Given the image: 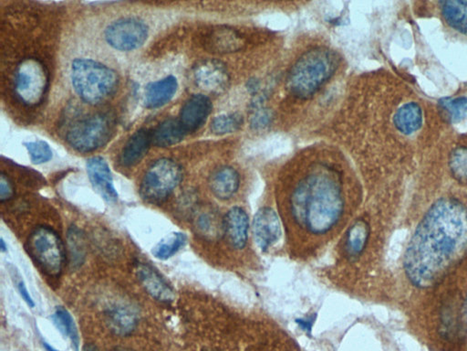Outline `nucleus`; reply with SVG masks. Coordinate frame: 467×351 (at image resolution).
<instances>
[{
  "label": "nucleus",
  "instance_id": "obj_1",
  "mask_svg": "<svg viewBox=\"0 0 467 351\" xmlns=\"http://www.w3.org/2000/svg\"><path fill=\"white\" fill-rule=\"evenodd\" d=\"M466 255L467 208L453 198H443L418 224L404 255V272L414 287L433 288Z\"/></svg>",
  "mask_w": 467,
  "mask_h": 351
},
{
  "label": "nucleus",
  "instance_id": "obj_2",
  "mask_svg": "<svg viewBox=\"0 0 467 351\" xmlns=\"http://www.w3.org/2000/svg\"><path fill=\"white\" fill-rule=\"evenodd\" d=\"M290 210L295 222L309 233L322 235L329 232L344 210L338 175L319 168L307 176L293 191Z\"/></svg>",
  "mask_w": 467,
  "mask_h": 351
},
{
  "label": "nucleus",
  "instance_id": "obj_3",
  "mask_svg": "<svg viewBox=\"0 0 467 351\" xmlns=\"http://www.w3.org/2000/svg\"><path fill=\"white\" fill-rule=\"evenodd\" d=\"M337 54L327 48H315L297 61L287 77V89L299 97L307 99L329 79L337 70Z\"/></svg>",
  "mask_w": 467,
  "mask_h": 351
},
{
  "label": "nucleus",
  "instance_id": "obj_4",
  "mask_svg": "<svg viewBox=\"0 0 467 351\" xmlns=\"http://www.w3.org/2000/svg\"><path fill=\"white\" fill-rule=\"evenodd\" d=\"M71 81L78 96L91 106L107 102L119 86V77L116 71L91 58H77L73 61Z\"/></svg>",
  "mask_w": 467,
  "mask_h": 351
},
{
  "label": "nucleus",
  "instance_id": "obj_5",
  "mask_svg": "<svg viewBox=\"0 0 467 351\" xmlns=\"http://www.w3.org/2000/svg\"><path fill=\"white\" fill-rule=\"evenodd\" d=\"M116 129V121L110 113H97L83 117L68 130L66 141L75 151L90 153L106 146Z\"/></svg>",
  "mask_w": 467,
  "mask_h": 351
},
{
  "label": "nucleus",
  "instance_id": "obj_6",
  "mask_svg": "<svg viewBox=\"0 0 467 351\" xmlns=\"http://www.w3.org/2000/svg\"><path fill=\"white\" fill-rule=\"evenodd\" d=\"M183 180V170L174 159L160 158L150 166L143 176L140 195L150 204L163 203L174 193Z\"/></svg>",
  "mask_w": 467,
  "mask_h": 351
},
{
  "label": "nucleus",
  "instance_id": "obj_7",
  "mask_svg": "<svg viewBox=\"0 0 467 351\" xmlns=\"http://www.w3.org/2000/svg\"><path fill=\"white\" fill-rule=\"evenodd\" d=\"M32 258L46 275L60 276L65 263V251L61 237L51 227L38 226L32 230L28 240Z\"/></svg>",
  "mask_w": 467,
  "mask_h": 351
},
{
  "label": "nucleus",
  "instance_id": "obj_8",
  "mask_svg": "<svg viewBox=\"0 0 467 351\" xmlns=\"http://www.w3.org/2000/svg\"><path fill=\"white\" fill-rule=\"evenodd\" d=\"M48 73L41 61L28 58L19 64L15 73L16 96L23 105L35 106L43 100L48 88Z\"/></svg>",
  "mask_w": 467,
  "mask_h": 351
},
{
  "label": "nucleus",
  "instance_id": "obj_9",
  "mask_svg": "<svg viewBox=\"0 0 467 351\" xmlns=\"http://www.w3.org/2000/svg\"><path fill=\"white\" fill-rule=\"evenodd\" d=\"M106 40L120 51H132L142 47L148 38V27L137 18H124L113 22L106 29Z\"/></svg>",
  "mask_w": 467,
  "mask_h": 351
},
{
  "label": "nucleus",
  "instance_id": "obj_10",
  "mask_svg": "<svg viewBox=\"0 0 467 351\" xmlns=\"http://www.w3.org/2000/svg\"><path fill=\"white\" fill-rule=\"evenodd\" d=\"M194 79L200 89L215 94L223 93L230 83L227 68L220 61L215 60L198 63L194 70Z\"/></svg>",
  "mask_w": 467,
  "mask_h": 351
},
{
  "label": "nucleus",
  "instance_id": "obj_11",
  "mask_svg": "<svg viewBox=\"0 0 467 351\" xmlns=\"http://www.w3.org/2000/svg\"><path fill=\"white\" fill-rule=\"evenodd\" d=\"M254 238L262 251L275 245L282 236V224L275 210L264 207L257 211L253 220Z\"/></svg>",
  "mask_w": 467,
  "mask_h": 351
},
{
  "label": "nucleus",
  "instance_id": "obj_12",
  "mask_svg": "<svg viewBox=\"0 0 467 351\" xmlns=\"http://www.w3.org/2000/svg\"><path fill=\"white\" fill-rule=\"evenodd\" d=\"M88 177L98 194L107 203H116L118 200L112 171L106 159L93 157L88 159L86 163Z\"/></svg>",
  "mask_w": 467,
  "mask_h": 351
},
{
  "label": "nucleus",
  "instance_id": "obj_13",
  "mask_svg": "<svg viewBox=\"0 0 467 351\" xmlns=\"http://www.w3.org/2000/svg\"><path fill=\"white\" fill-rule=\"evenodd\" d=\"M137 276L145 291L156 301L171 303L175 299V291L162 275L148 263H139L136 266Z\"/></svg>",
  "mask_w": 467,
  "mask_h": 351
},
{
  "label": "nucleus",
  "instance_id": "obj_14",
  "mask_svg": "<svg viewBox=\"0 0 467 351\" xmlns=\"http://www.w3.org/2000/svg\"><path fill=\"white\" fill-rule=\"evenodd\" d=\"M212 103L204 94H194L185 101L179 120L186 133L197 131L203 126L210 115Z\"/></svg>",
  "mask_w": 467,
  "mask_h": 351
},
{
  "label": "nucleus",
  "instance_id": "obj_15",
  "mask_svg": "<svg viewBox=\"0 0 467 351\" xmlns=\"http://www.w3.org/2000/svg\"><path fill=\"white\" fill-rule=\"evenodd\" d=\"M223 227L225 238L232 248L241 250L247 245L250 219L242 208L228 210L224 216Z\"/></svg>",
  "mask_w": 467,
  "mask_h": 351
},
{
  "label": "nucleus",
  "instance_id": "obj_16",
  "mask_svg": "<svg viewBox=\"0 0 467 351\" xmlns=\"http://www.w3.org/2000/svg\"><path fill=\"white\" fill-rule=\"evenodd\" d=\"M106 322L110 330L116 336H130L138 325V312L130 305H114L107 311Z\"/></svg>",
  "mask_w": 467,
  "mask_h": 351
},
{
  "label": "nucleus",
  "instance_id": "obj_17",
  "mask_svg": "<svg viewBox=\"0 0 467 351\" xmlns=\"http://www.w3.org/2000/svg\"><path fill=\"white\" fill-rule=\"evenodd\" d=\"M153 144V132L143 128L135 132L120 152L119 162L124 168L135 167L143 161Z\"/></svg>",
  "mask_w": 467,
  "mask_h": 351
},
{
  "label": "nucleus",
  "instance_id": "obj_18",
  "mask_svg": "<svg viewBox=\"0 0 467 351\" xmlns=\"http://www.w3.org/2000/svg\"><path fill=\"white\" fill-rule=\"evenodd\" d=\"M240 182V175L235 168L223 167L215 171L210 176L209 188L218 200H227L237 193Z\"/></svg>",
  "mask_w": 467,
  "mask_h": 351
},
{
  "label": "nucleus",
  "instance_id": "obj_19",
  "mask_svg": "<svg viewBox=\"0 0 467 351\" xmlns=\"http://www.w3.org/2000/svg\"><path fill=\"white\" fill-rule=\"evenodd\" d=\"M178 89V80L173 76L150 83L145 89V106L149 109H155L165 106L174 98Z\"/></svg>",
  "mask_w": 467,
  "mask_h": 351
},
{
  "label": "nucleus",
  "instance_id": "obj_20",
  "mask_svg": "<svg viewBox=\"0 0 467 351\" xmlns=\"http://www.w3.org/2000/svg\"><path fill=\"white\" fill-rule=\"evenodd\" d=\"M207 45L215 53L230 54L240 51L244 46V41L234 29L222 27L212 32Z\"/></svg>",
  "mask_w": 467,
  "mask_h": 351
},
{
  "label": "nucleus",
  "instance_id": "obj_21",
  "mask_svg": "<svg viewBox=\"0 0 467 351\" xmlns=\"http://www.w3.org/2000/svg\"><path fill=\"white\" fill-rule=\"evenodd\" d=\"M186 134L180 120L166 119L153 130V144L159 148H168L183 141Z\"/></svg>",
  "mask_w": 467,
  "mask_h": 351
},
{
  "label": "nucleus",
  "instance_id": "obj_22",
  "mask_svg": "<svg viewBox=\"0 0 467 351\" xmlns=\"http://www.w3.org/2000/svg\"><path fill=\"white\" fill-rule=\"evenodd\" d=\"M394 122L396 128L403 134H413L422 126V109L416 103H408L395 113Z\"/></svg>",
  "mask_w": 467,
  "mask_h": 351
},
{
  "label": "nucleus",
  "instance_id": "obj_23",
  "mask_svg": "<svg viewBox=\"0 0 467 351\" xmlns=\"http://www.w3.org/2000/svg\"><path fill=\"white\" fill-rule=\"evenodd\" d=\"M370 228L364 220H358L347 232L346 235V252L349 258L356 259L364 253L367 245Z\"/></svg>",
  "mask_w": 467,
  "mask_h": 351
},
{
  "label": "nucleus",
  "instance_id": "obj_24",
  "mask_svg": "<svg viewBox=\"0 0 467 351\" xmlns=\"http://www.w3.org/2000/svg\"><path fill=\"white\" fill-rule=\"evenodd\" d=\"M442 14L450 27L467 34V0L443 2Z\"/></svg>",
  "mask_w": 467,
  "mask_h": 351
},
{
  "label": "nucleus",
  "instance_id": "obj_25",
  "mask_svg": "<svg viewBox=\"0 0 467 351\" xmlns=\"http://www.w3.org/2000/svg\"><path fill=\"white\" fill-rule=\"evenodd\" d=\"M86 240L84 233L77 226H71L68 230L67 243L70 265L73 269L80 268L86 259Z\"/></svg>",
  "mask_w": 467,
  "mask_h": 351
},
{
  "label": "nucleus",
  "instance_id": "obj_26",
  "mask_svg": "<svg viewBox=\"0 0 467 351\" xmlns=\"http://www.w3.org/2000/svg\"><path fill=\"white\" fill-rule=\"evenodd\" d=\"M51 320L53 322L55 327L65 337H68L71 340V346L76 351H79L80 347V337L78 332V328L73 316L70 312L63 307H58L54 313L52 314Z\"/></svg>",
  "mask_w": 467,
  "mask_h": 351
},
{
  "label": "nucleus",
  "instance_id": "obj_27",
  "mask_svg": "<svg viewBox=\"0 0 467 351\" xmlns=\"http://www.w3.org/2000/svg\"><path fill=\"white\" fill-rule=\"evenodd\" d=\"M223 219L215 211H204L199 214L195 220V228L200 235L207 240H217L224 236Z\"/></svg>",
  "mask_w": 467,
  "mask_h": 351
},
{
  "label": "nucleus",
  "instance_id": "obj_28",
  "mask_svg": "<svg viewBox=\"0 0 467 351\" xmlns=\"http://www.w3.org/2000/svg\"><path fill=\"white\" fill-rule=\"evenodd\" d=\"M188 243V236L183 233H172L160 240L152 253L156 259L166 261L175 256Z\"/></svg>",
  "mask_w": 467,
  "mask_h": 351
},
{
  "label": "nucleus",
  "instance_id": "obj_29",
  "mask_svg": "<svg viewBox=\"0 0 467 351\" xmlns=\"http://www.w3.org/2000/svg\"><path fill=\"white\" fill-rule=\"evenodd\" d=\"M449 168L456 180L461 184H467V148L466 146H459L451 152Z\"/></svg>",
  "mask_w": 467,
  "mask_h": 351
},
{
  "label": "nucleus",
  "instance_id": "obj_30",
  "mask_svg": "<svg viewBox=\"0 0 467 351\" xmlns=\"http://www.w3.org/2000/svg\"><path fill=\"white\" fill-rule=\"evenodd\" d=\"M441 110L445 113V117L451 123L462 121L467 116V98H445L440 100Z\"/></svg>",
  "mask_w": 467,
  "mask_h": 351
},
{
  "label": "nucleus",
  "instance_id": "obj_31",
  "mask_svg": "<svg viewBox=\"0 0 467 351\" xmlns=\"http://www.w3.org/2000/svg\"><path fill=\"white\" fill-rule=\"evenodd\" d=\"M242 116L237 113L215 117L211 123V131L215 135H225L236 132L242 126Z\"/></svg>",
  "mask_w": 467,
  "mask_h": 351
},
{
  "label": "nucleus",
  "instance_id": "obj_32",
  "mask_svg": "<svg viewBox=\"0 0 467 351\" xmlns=\"http://www.w3.org/2000/svg\"><path fill=\"white\" fill-rule=\"evenodd\" d=\"M24 146L35 165L47 163L53 156L50 145L43 141L25 142Z\"/></svg>",
  "mask_w": 467,
  "mask_h": 351
},
{
  "label": "nucleus",
  "instance_id": "obj_33",
  "mask_svg": "<svg viewBox=\"0 0 467 351\" xmlns=\"http://www.w3.org/2000/svg\"><path fill=\"white\" fill-rule=\"evenodd\" d=\"M15 190L13 182L9 176L2 172L0 176V201L5 203L14 196Z\"/></svg>",
  "mask_w": 467,
  "mask_h": 351
},
{
  "label": "nucleus",
  "instance_id": "obj_34",
  "mask_svg": "<svg viewBox=\"0 0 467 351\" xmlns=\"http://www.w3.org/2000/svg\"><path fill=\"white\" fill-rule=\"evenodd\" d=\"M271 116L267 110H260V111L255 113L252 117V126L256 128H266L270 123Z\"/></svg>",
  "mask_w": 467,
  "mask_h": 351
},
{
  "label": "nucleus",
  "instance_id": "obj_35",
  "mask_svg": "<svg viewBox=\"0 0 467 351\" xmlns=\"http://www.w3.org/2000/svg\"><path fill=\"white\" fill-rule=\"evenodd\" d=\"M17 288L19 295H21V297L23 299V300H24L25 303L27 304L29 307L34 308L35 302L34 300V298L31 297V294H29V292L28 290L27 287H26L24 281L19 280L17 283Z\"/></svg>",
  "mask_w": 467,
  "mask_h": 351
},
{
  "label": "nucleus",
  "instance_id": "obj_36",
  "mask_svg": "<svg viewBox=\"0 0 467 351\" xmlns=\"http://www.w3.org/2000/svg\"><path fill=\"white\" fill-rule=\"evenodd\" d=\"M315 320L316 316H313L307 318H300V320H297L296 322L303 330L306 331V332L310 333Z\"/></svg>",
  "mask_w": 467,
  "mask_h": 351
},
{
  "label": "nucleus",
  "instance_id": "obj_37",
  "mask_svg": "<svg viewBox=\"0 0 467 351\" xmlns=\"http://www.w3.org/2000/svg\"><path fill=\"white\" fill-rule=\"evenodd\" d=\"M83 351H100L99 349L93 344H88V345L84 347Z\"/></svg>",
  "mask_w": 467,
  "mask_h": 351
},
{
  "label": "nucleus",
  "instance_id": "obj_38",
  "mask_svg": "<svg viewBox=\"0 0 467 351\" xmlns=\"http://www.w3.org/2000/svg\"><path fill=\"white\" fill-rule=\"evenodd\" d=\"M0 250H1L2 253L8 251V245H6L5 240L3 238L0 240Z\"/></svg>",
  "mask_w": 467,
  "mask_h": 351
},
{
  "label": "nucleus",
  "instance_id": "obj_39",
  "mask_svg": "<svg viewBox=\"0 0 467 351\" xmlns=\"http://www.w3.org/2000/svg\"><path fill=\"white\" fill-rule=\"evenodd\" d=\"M42 345H43V347H45V350H47V351H60V350H58L55 349V347L50 345V344H48L47 342H45V341H43V342H42Z\"/></svg>",
  "mask_w": 467,
  "mask_h": 351
},
{
  "label": "nucleus",
  "instance_id": "obj_40",
  "mask_svg": "<svg viewBox=\"0 0 467 351\" xmlns=\"http://www.w3.org/2000/svg\"><path fill=\"white\" fill-rule=\"evenodd\" d=\"M466 323H467V297H466Z\"/></svg>",
  "mask_w": 467,
  "mask_h": 351
}]
</instances>
